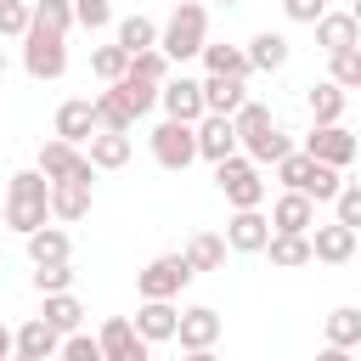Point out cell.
Returning <instances> with one entry per match:
<instances>
[{"instance_id":"obj_26","label":"cell","mask_w":361,"mask_h":361,"mask_svg":"<svg viewBox=\"0 0 361 361\" xmlns=\"http://www.w3.org/2000/svg\"><path fill=\"white\" fill-rule=\"evenodd\" d=\"M23 243H28V259H34V265H56V259L73 254V243H68L62 226H39V231H28Z\"/></svg>"},{"instance_id":"obj_28","label":"cell","mask_w":361,"mask_h":361,"mask_svg":"<svg viewBox=\"0 0 361 361\" xmlns=\"http://www.w3.org/2000/svg\"><path fill=\"white\" fill-rule=\"evenodd\" d=\"M203 68H209V73H231V79H248V73H254L248 51H243V45H220V39L203 45Z\"/></svg>"},{"instance_id":"obj_27","label":"cell","mask_w":361,"mask_h":361,"mask_svg":"<svg viewBox=\"0 0 361 361\" xmlns=\"http://www.w3.org/2000/svg\"><path fill=\"white\" fill-rule=\"evenodd\" d=\"M226 248H231V243H226L220 231H192L180 254L192 259V271H220V265H226Z\"/></svg>"},{"instance_id":"obj_12","label":"cell","mask_w":361,"mask_h":361,"mask_svg":"<svg viewBox=\"0 0 361 361\" xmlns=\"http://www.w3.org/2000/svg\"><path fill=\"white\" fill-rule=\"evenodd\" d=\"M226 243H231V254H265V243H271V220H265L259 209H231V220H226Z\"/></svg>"},{"instance_id":"obj_17","label":"cell","mask_w":361,"mask_h":361,"mask_svg":"<svg viewBox=\"0 0 361 361\" xmlns=\"http://www.w3.org/2000/svg\"><path fill=\"white\" fill-rule=\"evenodd\" d=\"M56 135H62V141H73V147H85V141L96 135V102H90V96L62 102V107H56Z\"/></svg>"},{"instance_id":"obj_47","label":"cell","mask_w":361,"mask_h":361,"mask_svg":"<svg viewBox=\"0 0 361 361\" xmlns=\"http://www.w3.org/2000/svg\"><path fill=\"white\" fill-rule=\"evenodd\" d=\"M11 355H17V333L0 322V361H11Z\"/></svg>"},{"instance_id":"obj_1","label":"cell","mask_w":361,"mask_h":361,"mask_svg":"<svg viewBox=\"0 0 361 361\" xmlns=\"http://www.w3.org/2000/svg\"><path fill=\"white\" fill-rule=\"evenodd\" d=\"M6 226H11L17 237L51 226V180H45L39 169H17V175L6 180Z\"/></svg>"},{"instance_id":"obj_7","label":"cell","mask_w":361,"mask_h":361,"mask_svg":"<svg viewBox=\"0 0 361 361\" xmlns=\"http://www.w3.org/2000/svg\"><path fill=\"white\" fill-rule=\"evenodd\" d=\"M45 180H96V164L85 158V147H73V141H62V135H51L45 147H39V164H34Z\"/></svg>"},{"instance_id":"obj_8","label":"cell","mask_w":361,"mask_h":361,"mask_svg":"<svg viewBox=\"0 0 361 361\" xmlns=\"http://www.w3.org/2000/svg\"><path fill=\"white\" fill-rule=\"evenodd\" d=\"M96 344H102V355H107V361H152V344L135 333V322H130V316H107V322H102V333H96Z\"/></svg>"},{"instance_id":"obj_10","label":"cell","mask_w":361,"mask_h":361,"mask_svg":"<svg viewBox=\"0 0 361 361\" xmlns=\"http://www.w3.org/2000/svg\"><path fill=\"white\" fill-rule=\"evenodd\" d=\"M158 107H164V118H180V124H197L203 113H209V102H203V79H169L164 85V96H158Z\"/></svg>"},{"instance_id":"obj_34","label":"cell","mask_w":361,"mask_h":361,"mask_svg":"<svg viewBox=\"0 0 361 361\" xmlns=\"http://www.w3.org/2000/svg\"><path fill=\"white\" fill-rule=\"evenodd\" d=\"M113 90L130 102V113H135V118H141V113H152V107H158V96H164V85H152V79H141V73H124Z\"/></svg>"},{"instance_id":"obj_48","label":"cell","mask_w":361,"mask_h":361,"mask_svg":"<svg viewBox=\"0 0 361 361\" xmlns=\"http://www.w3.org/2000/svg\"><path fill=\"white\" fill-rule=\"evenodd\" d=\"M316 361H355L350 350H338V344H327V350H316Z\"/></svg>"},{"instance_id":"obj_13","label":"cell","mask_w":361,"mask_h":361,"mask_svg":"<svg viewBox=\"0 0 361 361\" xmlns=\"http://www.w3.org/2000/svg\"><path fill=\"white\" fill-rule=\"evenodd\" d=\"M271 231L310 237V231H316V197H305V192H282V197L271 203Z\"/></svg>"},{"instance_id":"obj_51","label":"cell","mask_w":361,"mask_h":361,"mask_svg":"<svg viewBox=\"0 0 361 361\" xmlns=\"http://www.w3.org/2000/svg\"><path fill=\"white\" fill-rule=\"evenodd\" d=\"M350 17H355V23H361V0H355V6H350Z\"/></svg>"},{"instance_id":"obj_11","label":"cell","mask_w":361,"mask_h":361,"mask_svg":"<svg viewBox=\"0 0 361 361\" xmlns=\"http://www.w3.org/2000/svg\"><path fill=\"white\" fill-rule=\"evenodd\" d=\"M237 147H243V141H237V124H231L226 113H203V118H197V158L226 164Z\"/></svg>"},{"instance_id":"obj_21","label":"cell","mask_w":361,"mask_h":361,"mask_svg":"<svg viewBox=\"0 0 361 361\" xmlns=\"http://www.w3.org/2000/svg\"><path fill=\"white\" fill-rule=\"evenodd\" d=\"M17 350H23V355H39V361H56V355H62V333H56L45 316H28V322L17 327Z\"/></svg>"},{"instance_id":"obj_23","label":"cell","mask_w":361,"mask_h":361,"mask_svg":"<svg viewBox=\"0 0 361 361\" xmlns=\"http://www.w3.org/2000/svg\"><path fill=\"white\" fill-rule=\"evenodd\" d=\"M243 51H248V62H254L259 73H276V68H288V56H293V45H288L282 34H271V28H259Z\"/></svg>"},{"instance_id":"obj_3","label":"cell","mask_w":361,"mask_h":361,"mask_svg":"<svg viewBox=\"0 0 361 361\" xmlns=\"http://www.w3.org/2000/svg\"><path fill=\"white\" fill-rule=\"evenodd\" d=\"M214 186H220V197L231 209H259L265 203V175H259V164L248 152H231L226 164H214Z\"/></svg>"},{"instance_id":"obj_46","label":"cell","mask_w":361,"mask_h":361,"mask_svg":"<svg viewBox=\"0 0 361 361\" xmlns=\"http://www.w3.org/2000/svg\"><path fill=\"white\" fill-rule=\"evenodd\" d=\"M282 11H288V23H322V11H327V0H282Z\"/></svg>"},{"instance_id":"obj_16","label":"cell","mask_w":361,"mask_h":361,"mask_svg":"<svg viewBox=\"0 0 361 361\" xmlns=\"http://www.w3.org/2000/svg\"><path fill=\"white\" fill-rule=\"evenodd\" d=\"M175 327H180V310H175V299H141V310H135V333H141L147 344H164V338H175Z\"/></svg>"},{"instance_id":"obj_42","label":"cell","mask_w":361,"mask_h":361,"mask_svg":"<svg viewBox=\"0 0 361 361\" xmlns=\"http://www.w3.org/2000/svg\"><path fill=\"white\" fill-rule=\"evenodd\" d=\"M34 288H39V293H68V288H73L68 259H56V265H34Z\"/></svg>"},{"instance_id":"obj_52","label":"cell","mask_w":361,"mask_h":361,"mask_svg":"<svg viewBox=\"0 0 361 361\" xmlns=\"http://www.w3.org/2000/svg\"><path fill=\"white\" fill-rule=\"evenodd\" d=\"M0 79H6V51H0Z\"/></svg>"},{"instance_id":"obj_44","label":"cell","mask_w":361,"mask_h":361,"mask_svg":"<svg viewBox=\"0 0 361 361\" xmlns=\"http://www.w3.org/2000/svg\"><path fill=\"white\" fill-rule=\"evenodd\" d=\"M56 361H107V355H102V344H96L90 333H68V338H62V355H56Z\"/></svg>"},{"instance_id":"obj_36","label":"cell","mask_w":361,"mask_h":361,"mask_svg":"<svg viewBox=\"0 0 361 361\" xmlns=\"http://www.w3.org/2000/svg\"><path fill=\"white\" fill-rule=\"evenodd\" d=\"M79 17H73V0H34V28H45V34H62L68 39V28H73Z\"/></svg>"},{"instance_id":"obj_53","label":"cell","mask_w":361,"mask_h":361,"mask_svg":"<svg viewBox=\"0 0 361 361\" xmlns=\"http://www.w3.org/2000/svg\"><path fill=\"white\" fill-rule=\"evenodd\" d=\"M220 6H243V0H220Z\"/></svg>"},{"instance_id":"obj_35","label":"cell","mask_w":361,"mask_h":361,"mask_svg":"<svg viewBox=\"0 0 361 361\" xmlns=\"http://www.w3.org/2000/svg\"><path fill=\"white\" fill-rule=\"evenodd\" d=\"M231 124H237V141H243V147L276 130V118H271V107H265V102H243V113H237Z\"/></svg>"},{"instance_id":"obj_18","label":"cell","mask_w":361,"mask_h":361,"mask_svg":"<svg viewBox=\"0 0 361 361\" xmlns=\"http://www.w3.org/2000/svg\"><path fill=\"white\" fill-rule=\"evenodd\" d=\"M203 102H209V113H226V118H237V113H243V102H248V79L209 73V79H203Z\"/></svg>"},{"instance_id":"obj_14","label":"cell","mask_w":361,"mask_h":361,"mask_svg":"<svg viewBox=\"0 0 361 361\" xmlns=\"http://www.w3.org/2000/svg\"><path fill=\"white\" fill-rule=\"evenodd\" d=\"M310 248H316V259H322V265H350V259H355V226L327 220V226H316V231H310Z\"/></svg>"},{"instance_id":"obj_19","label":"cell","mask_w":361,"mask_h":361,"mask_svg":"<svg viewBox=\"0 0 361 361\" xmlns=\"http://www.w3.org/2000/svg\"><path fill=\"white\" fill-rule=\"evenodd\" d=\"M316 45L333 56V51H350V45H361V23L350 17V11H322V23H316Z\"/></svg>"},{"instance_id":"obj_29","label":"cell","mask_w":361,"mask_h":361,"mask_svg":"<svg viewBox=\"0 0 361 361\" xmlns=\"http://www.w3.org/2000/svg\"><path fill=\"white\" fill-rule=\"evenodd\" d=\"M90 102H96V130H124V135L135 130V113H130V102H124L113 85H107L102 96H90Z\"/></svg>"},{"instance_id":"obj_39","label":"cell","mask_w":361,"mask_h":361,"mask_svg":"<svg viewBox=\"0 0 361 361\" xmlns=\"http://www.w3.org/2000/svg\"><path fill=\"white\" fill-rule=\"evenodd\" d=\"M34 28V6L28 0H0V39H23Z\"/></svg>"},{"instance_id":"obj_43","label":"cell","mask_w":361,"mask_h":361,"mask_svg":"<svg viewBox=\"0 0 361 361\" xmlns=\"http://www.w3.org/2000/svg\"><path fill=\"white\" fill-rule=\"evenodd\" d=\"M333 209H338L333 220H344V226H355V231H361V180H344V192L333 197Z\"/></svg>"},{"instance_id":"obj_6","label":"cell","mask_w":361,"mask_h":361,"mask_svg":"<svg viewBox=\"0 0 361 361\" xmlns=\"http://www.w3.org/2000/svg\"><path fill=\"white\" fill-rule=\"evenodd\" d=\"M152 158L164 164V169H186V164H197V124H180V118H164L152 135Z\"/></svg>"},{"instance_id":"obj_9","label":"cell","mask_w":361,"mask_h":361,"mask_svg":"<svg viewBox=\"0 0 361 361\" xmlns=\"http://www.w3.org/2000/svg\"><path fill=\"white\" fill-rule=\"evenodd\" d=\"M305 152H310L316 164H333V169H344V164H355L361 141H355L344 124H316V130L305 135Z\"/></svg>"},{"instance_id":"obj_37","label":"cell","mask_w":361,"mask_h":361,"mask_svg":"<svg viewBox=\"0 0 361 361\" xmlns=\"http://www.w3.org/2000/svg\"><path fill=\"white\" fill-rule=\"evenodd\" d=\"M327 79H333V85H344V90H361V45L333 51V56H327Z\"/></svg>"},{"instance_id":"obj_25","label":"cell","mask_w":361,"mask_h":361,"mask_svg":"<svg viewBox=\"0 0 361 361\" xmlns=\"http://www.w3.org/2000/svg\"><path fill=\"white\" fill-rule=\"evenodd\" d=\"M265 254H271V265H276V271H299V265H310V259H316L310 237H293V231H271Z\"/></svg>"},{"instance_id":"obj_41","label":"cell","mask_w":361,"mask_h":361,"mask_svg":"<svg viewBox=\"0 0 361 361\" xmlns=\"http://www.w3.org/2000/svg\"><path fill=\"white\" fill-rule=\"evenodd\" d=\"M130 73H141V79H152V85H169V56H164L158 45H152V51H135Z\"/></svg>"},{"instance_id":"obj_30","label":"cell","mask_w":361,"mask_h":361,"mask_svg":"<svg viewBox=\"0 0 361 361\" xmlns=\"http://www.w3.org/2000/svg\"><path fill=\"white\" fill-rule=\"evenodd\" d=\"M327 344H338V350H361V310L355 305H338V310H327Z\"/></svg>"},{"instance_id":"obj_15","label":"cell","mask_w":361,"mask_h":361,"mask_svg":"<svg viewBox=\"0 0 361 361\" xmlns=\"http://www.w3.org/2000/svg\"><path fill=\"white\" fill-rule=\"evenodd\" d=\"M175 338H180V350H214V338H220V310H214V305H192V310H180Z\"/></svg>"},{"instance_id":"obj_38","label":"cell","mask_w":361,"mask_h":361,"mask_svg":"<svg viewBox=\"0 0 361 361\" xmlns=\"http://www.w3.org/2000/svg\"><path fill=\"white\" fill-rule=\"evenodd\" d=\"M310 175H316V158H310V152H288V158L276 164V180H282L288 192H305Z\"/></svg>"},{"instance_id":"obj_24","label":"cell","mask_w":361,"mask_h":361,"mask_svg":"<svg viewBox=\"0 0 361 361\" xmlns=\"http://www.w3.org/2000/svg\"><path fill=\"white\" fill-rule=\"evenodd\" d=\"M344 102H350V96H344V85H333V79H316V85L305 90V107H310L316 124H338V118H344Z\"/></svg>"},{"instance_id":"obj_40","label":"cell","mask_w":361,"mask_h":361,"mask_svg":"<svg viewBox=\"0 0 361 361\" xmlns=\"http://www.w3.org/2000/svg\"><path fill=\"white\" fill-rule=\"evenodd\" d=\"M243 152H248V158H254V164H282V158H288V152H293V141H288V135H282V130H271V135H259V141H248V147H243Z\"/></svg>"},{"instance_id":"obj_49","label":"cell","mask_w":361,"mask_h":361,"mask_svg":"<svg viewBox=\"0 0 361 361\" xmlns=\"http://www.w3.org/2000/svg\"><path fill=\"white\" fill-rule=\"evenodd\" d=\"M186 361H220L214 350H186Z\"/></svg>"},{"instance_id":"obj_33","label":"cell","mask_w":361,"mask_h":361,"mask_svg":"<svg viewBox=\"0 0 361 361\" xmlns=\"http://www.w3.org/2000/svg\"><path fill=\"white\" fill-rule=\"evenodd\" d=\"M158 34H164V28H158L152 17H141V11H130V17L118 23V45H124L130 56H135V51H152V45H158Z\"/></svg>"},{"instance_id":"obj_50","label":"cell","mask_w":361,"mask_h":361,"mask_svg":"<svg viewBox=\"0 0 361 361\" xmlns=\"http://www.w3.org/2000/svg\"><path fill=\"white\" fill-rule=\"evenodd\" d=\"M11 361H39V355H23V350H17V355H11Z\"/></svg>"},{"instance_id":"obj_5","label":"cell","mask_w":361,"mask_h":361,"mask_svg":"<svg viewBox=\"0 0 361 361\" xmlns=\"http://www.w3.org/2000/svg\"><path fill=\"white\" fill-rule=\"evenodd\" d=\"M23 68H28V79H62L68 73V39L45 34V28H28L23 34Z\"/></svg>"},{"instance_id":"obj_20","label":"cell","mask_w":361,"mask_h":361,"mask_svg":"<svg viewBox=\"0 0 361 361\" xmlns=\"http://www.w3.org/2000/svg\"><path fill=\"white\" fill-rule=\"evenodd\" d=\"M90 197V180H51V220H85Z\"/></svg>"},{"instance_id":"obj_31","label":"cell","mask_w":361,"mask_h":361,"mask_svg":"<svg viewBox=\"0 0 361 361\" xmlns=\"http://www.w3.org/2000/svg\"><path fill=\"white\" fill-rule=\"evenodd\" d=\"M130 62H135V56H130V51H124L118 39H113V45H96V51H90V73H96L102 85H118V79L130 73Z\"/></svg>"},{"instance_id":"obj_2","label":"cell","mask_w":361,"mask_h":361,"mask_svg":"<svg viewBox=\"0 0 361 361\" xmlns=\"http://www.w3.org/2000/svg\"><path fill=\"white\" fill-rule=\"evenodd\" d=\"M203 45H209V11H203L197 0H180V6L169 11L164 34H158V51H164L169 62H192V56H203Z\"/></svg>"},{"instance_id":"obj_22","label":"cell","mask_w":361,"mask_h":361,"mask_svg":"<svg viewBox=\"0 0 361 361\" xmlns=\"http://www.w3.org/2000/svg\"><path fill=\"white\" fill-rule=\"evenodd\" d=\"M85 158H90L96 169H124V164H130V135H124V130H96V135L85 141Z\"/></svg>"},{"instance_id":"obj_32","label":"cell","mask_w":361,"mask_h":361,"mask_svg":"<svg viewBox=\"0 0 361 361\" xmlns=\"http://www.w3.org/2000/svg\"><path fill=\"white\" fill-rule=\"evenodd\" d=\"M39 316H45V322H51V327L68 338V333H79V322H85V305H79L73 293H45V310H39Z\"/></svg>"},{"instance_id":"obj_4","label":"cell","mask_w":361,"mask_h":361,"mask_svg":"<svg viewBox=\"0 0 361 361\" xmlns=\"http://www.w3.org/2000/svg\"><path fill=\"white\" fill-rule=\"evenodd\" d=\"M192 276H197V271H192L186 254H158V259H147V265L135 271V293H141V299H175Z\"/></svg>"},{"instance_id":"obj_45","label":"cell","mask_w":361,"mask_h":361,"mask_svg":"<svg viewBox=\"0 0 361 361\" xmlns=\"http://www.w3.org/2000/svg\"><path fill=\"white\" fill-rule=\"evenodd\" d=\"M73 17H79V28H90V34H96V28H107V23H113V6H107V0H73Z\"/></svg>"}]
</instances>
